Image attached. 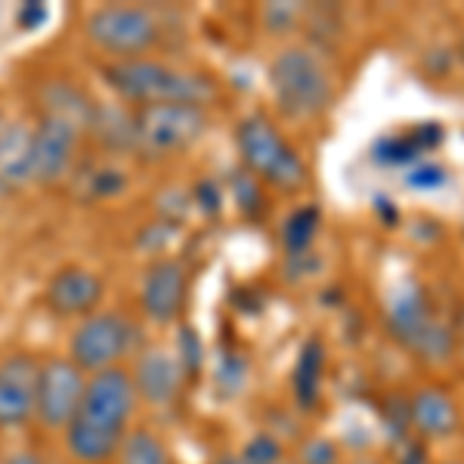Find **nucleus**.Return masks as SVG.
Instances as JSON below:
<instances>
[{"instance_id": "1", "label": "nucleus", "mask_w": 464, "mask_h": 464, "mask_svg": "<svg viewBox=\"0 0 464 464\" xmlns=\"http://www.w3.org/2000/svg\"><path fill=\"white\" fill-rule=\"evenodd\" d=\"M133 406H137V391L127 372L106 369L90 375L81 406L65 428V446L72 459L84 464L109 461L121 446Z\"/></svg>"}, {"instance_id": "2", "label": "nucleus", "mask_w": 464, "mask_h": 464, "mask_svg": "<svg viewBox=\"0 0 464 464\" xmlns=\"http://www.w3.org/2000/svg\"><path fill=\"white\" fill-rule=\"evenodd\" d=\"M384 322L391 338L424 365H443L459 350V332L440 319L430 295L415 282H402L393 291Z\"/></svg>"}, {"instance_id": "3", "label": "nucleus", "mask_w": 464, "mask_h": 464, "mask_svg": "<svg viewBox=\"0 0 464 464\" xmlns=\"http://www.w3.org/2000/svg\"><path fill=\"white\" fill-rule=\"evenodd\" d=\"M102 74H106L109 87L121 100L137 102V109L161 106V102H186V106L205 109L217 96V87L208 78L179 72L159 59H121V63H109Z\"/></svg>"}, {"instance_id": "4", "label": "nucleus", "mask_w": 464, "mask_h": 464, "mask_svg": "<svg viewBox=\"0 0 464 464\" xmlns=\"http://www.w3.org/2000/svg\"><path fill=\"white\" fill-rule=\"evenodd\" d=\"M276 109L291 121H310L334 102V78L310 47H288L269 63Z\"/></svg>"}, {"instance_id": "5", "label": "nucleus", "mask_w": 464, "mask_h": 464, "mask_svg": "<svg viewBox=\"0 0 464 464\" xmlns=\"http://www.w3.org/2000/svg\"><path fill=\"white\" fill-rule=\"evenodd\" d=\"M236 146L245 168L282 192H297L306 183V177H310L304 159L288 146V140L264 115H251L238 124Z\"/></svg>"}, {"instance_id": "6", "label": "nucleus", "mask_w": 464, "mask_h": 464, "mask_svg": "<svg viewBox=\"0 0 464 464\" xmlns=\"http://www.w3.org/2000/svg\"><path fill=\"white\" fill-rule=\"evenodd\" d=\"M208 130V111L186 102H161V106L137 109L130 121V143L143 155L168 159V155L186 152L198 143Z\"/></svg>"}, {"instance_id": "7", "label": "nucleus", "mask_w": 464, "mask_h": 464, "mask_svg": "<svg viewBox=\"0 0 464 464\" xmlns=\"http://www.w3.org/2000/svg\"><path fill=\"white\" fill-rule=\"evenodd\" d=\"M87 37L93 47L106 50L109 56H115V63H121V59H140L146 50H152L161 37V25L143 6L115 4L90 13Z\"/></svg>"}, {"instance_id": "8", "label": "nucleus", "mask_w": 464, "mask_h": 464, "mask_svg": "<svg viewBox=\"0 0 464 464\" xmlns=\"http://www.w3.org/2000/svg\"><path fill=\"white\" fill-rule=\"evenodd\" d=\"M72 362L81 372H106L118 369V359L130 353L133 347V325L118 313H96L87 316L72 334Z\"/></svg>"}, {"instance_id": "9", "label": "nucleus", "mask_w": 464, "mask_h": 464, "mask_svg": "<svg viewBox=\"0 0 464 464\" xmlns=\"http://www.w3.org/2000/svg\"><path fill=\"white\" fill-rule=\"evenodd\" d=\"M87 378L72 359H47L37 365V409L44 428L65 430L81 406Z\"/></svg>"}, {"instance_id": "10", "label": "nucleus", "mask_w": 464, "mask_h": 464, "mask_svg": "<svg viewBox=\"0 0 464 464\" xmlns=\"http://www.w3.org/2000/svg\"><path fill=\"white\" fill-rule=\"evenodd\" d=\"M37 409V362L13 353L0 362V430L22 428Z\"/></svg>"}, {"instance_id": "11", "label": "nucleus", "mask_w": 464, "mask_h": 464, "mask_svg": "<svg viewBox=\"0 0 464 464\" xmlns=\"http://www.w3.org/2000/svg\"><path fill=\"white\" fill-rule=\"evenodd\" d=\"M81 127H74L63 118L47 115L34 130L32 143V179L37 183H56L72 168L74 146H78Z\"/></svg>"}, {"instance_id": "12", "label": "nucleus", "mask_w": 464, "mask_h": 464, "mask_svg": "<svg viewBox=\"0 0 464 464\" xmlns=\"http://www.w3.org/2000/svg\"><path fill=\"white\" fill-rule=\"evenodd\" d=\"M189 297V273L179 260H159L146 269L140 301L155 322H174L186 310Z\"/></svg>"}, {"instance_id": "13", "label": "nucleus", "mask_w": 464, "mask_h": 464, "mask_svg": "<svg viewBox=\"0 0 464 464\" xmlns=\"http://www.w3.org/2000/svg\"><path fill=\"white\" fill-rule=\"evenodd\" d=\"M133 391L143 396L149 406H170L179 396V387L186 381V372L179 365L177 353L168 350H146L133 372Z\"/></svg>"}, {"instance_id": "14", "label": "nucleus", "mask_w": 464, "mask_h": 464, "mask_svg": "<svg viewBox=\"0 0 464 464\" xmlns=\"http://www.w3.org/2000/svg\"><path fill=\"white\" fill-rule=\"evenodd\" d=\"M409 424L421 440H446L459 430L461 409L443 387H421L409 400Z\"/></svg>"}, {"instance_id": "15", "label": "nucleus", "mask_w": 464, "mask_h": 464, "mask_svg": "<svg viewBox=\"0 0 464 464\" xmlns=\"http://www.w3.org/2000/svg\"><path fill=\"white\" fill-rule=\"evenodd\" d=\"M102 301V282L90 269L65 266L50 279L47 306L59 316H87Z\"/></svg>"}, {"instance_id": "16", "label": "nucleus", "mask_w": 464, "mask_h": 464, "mask_svg": "<svg viewBox=\"0 0 464 464\" xmlns=\"http://www.w3.org/2000/svg\"><path fill=\"white\" fill-rule=\"evenodd\" d=\"M32 143L34 130L19 121H6L0 137V189L13 192L32 179Z\"/></svg>"}, {"instance_id": "17", "label": "nucleus", "mask_w": 464, "mask_h": 464, "mask_svg": "<svg viewBox=\"0 0 464 464\" xmlns=\"http://www.w3.org/2000/svg\"><path fill=\"white\" fill-rule=\"evenodd\" d=\"M443 143V127L440 124H418L411 133H402V137H384L378 140L375 146V161L378 164H391V168H402V164H418L430 149H437Z\"/></svg>"}, {"instance_id": "18", "label": "nucleus", "mask_w": 464, "mask_h": 464, "mask_svg": "<svg viewBox=\"0 0 464 464\" xmlns=\"http://www.w3.org/2000/svg\"><path fill=\"white\" fill-rule=\"evenodd\" d=\"M322 387H325V343L319 338H310L297 353L291 393H295V402L304 411H313L322 400Z\"/></svg>"}, {"instance_id": "19", "label": "nucleus", "mask_w": 464, "mask_h": 464, "mask_svg": "<svg viewBox=\"0 0 464 464\" xmlns=\"http://www.w3.org/2000/svg\"><path fill=\"white\" fill-rule=\"evenodd\" d=\"M319 227H322V211L316 205H304L297 211H291L288 220L282 223V245H285L288 257L310 254L313 242L319 236Z\"/></svg>"}, {"instance_id": "20", "label": "nucleus", "mask_w": 464, "mask_h": 464, "mask_svg": "<svg viewBox=\"0 0 464 464\" xmlns=\"http://www.w3.org/2000/svg\"><path fill=\"white\" fill-rule=\"evenodd\" d=\"M118 455H121V464H174L170 461L168 446H164L152 430L124 433L121 446H118Z\"/></svg>"}, {"instance_id": "21", "label": "nucleus", "mask_w": 464, "mask_h": 464, "mask_svg": "<svg viewBox=\"0 0 464 464\" xmlns=\"http://www.w3.org/2000/svg\"><path fill=\"white\" fill-rule=\"evenodd\" d=\"M238 461L242 464H285L279 440H273L269 433H257V437L245 446V452L238 455Z\"/></svg>"}, {"instance_id": "22", "label": "nucleus", "mask_w": 464, "mask_h": 464, "mask_svg": "<svg viewBox=\"0 0 464 464\" xmlns=\"http://www.w3.org/2000/svg\"><path fill=\"white\" fill-rule=\"evenodd\" d=\"M449 183V170L443 168V164L437 161H418L415 168L406 174V186L409 189H440V186Z\"/></svg>"}, {"instance_id": "23", "label": "nucleus", "mask_w": 464, "mask_h": 464, "mask_svg": "<svg viewBox=\"0 0 464 464\" xmlns=\"http://www.w3.org/2000/svg\"><path fill=\"white\" fill-rule=\"evenodd\" d=\"M264 22H266V32H291V28L301 22V10L295 4H273L264 10Z\"/></svg>"}, {"instance_id": "24", "label": "nucleus", "mask_w": 464, "mask_h": 464, "mask_svg": "<svg viewBox=\"0 0 464 464\" xmlns=\"http://www.w3.org/2000/svg\"><path fill=\"white\" fill-rule=\"evenodd\" d=\"M301 461L304 464H338V446L332 443V440H310V443L304 446L301 452Z\"/></svg>"}, {"instance_id": "25", "label": "nucleus", "mask_w": 464, "mask_h": 464, "mask_svg": "<svg viewBox=\"0 0 464 464\" xmlns=\"http://www.w3.org/2000/svg\"><path fill=\"white\" fill-rule=\"evenodd\" d=\"M400 464H428V452H424V443L415 440V443H406L400 455Z\"/></svg>"}, {"instance_id": "26", "label": "nucleus", "mask_w": 464, "mask_h": 464, "mask_svg": "<svg viewBox=\"0 0 464 464\" xmlns=\"http://www.w3.org/2000/svg\"><path fill=\"white\" fill-rule=\"evenodd\" d=\"M375 211L381 214V220H384L387 227H396V223H400V211H396V208L391 205V198H387V196L375 198Z\"/></svg>"}, {"instance_id": "27", "label": "nucleus", "mask_w": 464, "mask_h": 464, "mask_svg": "<svg viewBox=\"0 0 464 464\" xmlns=\"http://www.w3.org/2000/svg\"><path fill=\"white\" fill-rule=\"evenodd\" d=\"M4 464H44V461L37 459L34 452H19V455H13V459H6Z\"/></svg>"}, {"instance_id": "28", "label": "nucleus", "mask_w": 464, "mask_h": 464, "mask_svg": "<svg viewBox=\"0 0 464 464\" xmlns=\"http://www.w3.org/2000/svg\"><path fill=\"white\" fill-rule=\"evenodd\" d=\"M455 332H459V347L464 350V319H461V325H459V328H455Z\"/></svg>"}, {"instance_id": "29", "label": "nucleus", "mask_w": 464, "mask_h": 464, "mask_svg": "<svg viewBox=\"0 0 464 464\" xmlns=\"http://www.w3.org/2000/svg\"><path fill=\"white\" fill-rule=\"evenodd\" d=\"M4 130H6V118H4V111H0V137H4Z\"/></svg>"}, {"instance_id": "30", "label": "nucleus", "mask_w": 464, "mask_h": 464, "mask_svg": "<svg viewBox=\"0 0 464 464\" xmlns=\"http://www.w3.org/2000/svg\"><path fill=\"white\" fill-rule=\"evenodd\" d=\"M217 464H242V461H238V459H220Z\"/></svg>"}, {"instance_id": "31", "label": "nucleus", "mask_w": 464, "mask_h": 464, "mask_svg": "<svg viewBox=\"0 0 464 464\" xmlns=\"http://www.w3.org/2000/svg\"><path fill=\"white\" fill-rule=\"evenodd\" d=\"M353 464H378V461H372V459H362V461H353Z\"/></svg>"}, {"instance_id": "32", "label": "nucleus", "mask_w": 464, "mask_h": 464, "mask_svg": "<svg viewBox=\"0 0 464 464\" xmlns=\"http://www.w3.org/2000/svg\"><path fill=\"white\" fill-rule=\"evenodd\" d=\"M459 53H461V59H464V37H461V47H459Z\"/></svg>"}, {"instance_id": "33", "label": "nucleus", "mask_w": 464, "mask_h": 464, "mask_svg": "<svg viewBox=\"0 0 464 464\" xmlns=\"http://www.w3.org/2000/svg\"><path fill=\"white\" fill-rule=\"evenodd\" d=\"M446 464H464V461H446Z\"/></svg>"}]
</instances>
